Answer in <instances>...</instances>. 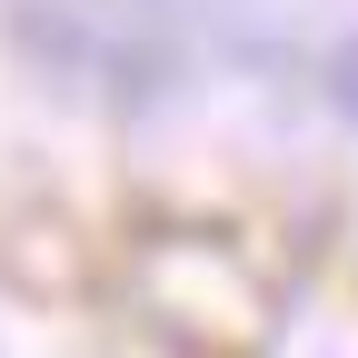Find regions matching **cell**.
I'll return each instance as SVG.
<instances>
[{"label": "cell", "instance_id": "1", "mask_svg": "<svg viewBox=\"0 0 358 358\" xmlns=\"http://www.w3.org/2000/svg\"><path fill=\"white\" fill-rule=\"evenodd\" d=\"M338 90H348V110H358V50H348V70H338Z\"/></svg>", "mask_w": 358, "mask_h": 358}]
</instances>
